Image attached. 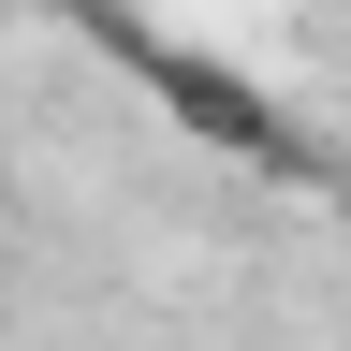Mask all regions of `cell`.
<instances>
[{
	"mask_svg": "<svg viewBox=\"0 0 351 351\" xmlns=\"http://www.w3.org/2000/svg\"><path fill=\"white\" fill-rule=\"evenodd\" d=\"M88 29H103V59L147 88V103L191 132V147H219V161H249V176H293L307 147H293V117L263 103V88L234 73V59H205V44H176V29H147V15H117V0H88Z\"/></svg>",
	"mask_w": 351,
	"mask_h": 351,
	"instance_id": "cell-1",
	"label": "cell"
}]
</instances>
